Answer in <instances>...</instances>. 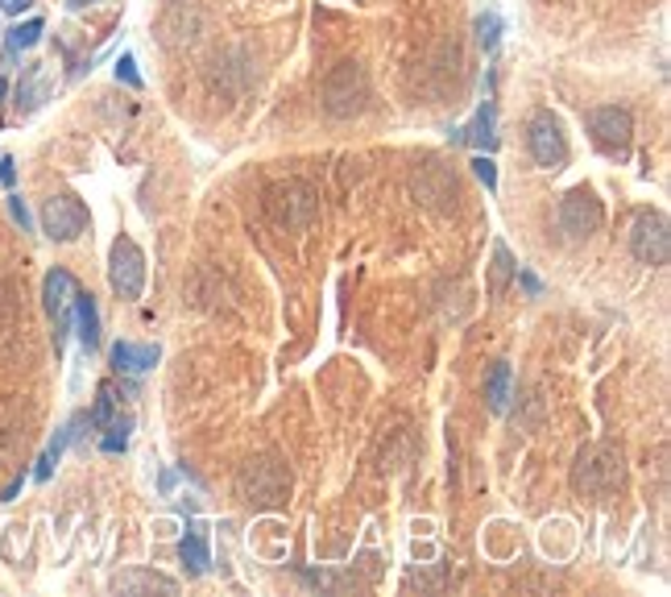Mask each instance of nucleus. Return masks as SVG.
Wrapping results in <instances>:
<instances>
[{"mask_svg": "<svg viewBox=\"0 0 671 597\" xmlns=\"http://www.w3.org/2000/svg\"><path fill=\"white\" fill-rule=\"evenodd\" d=\"M179 556H183V565H187L191 573H207L212 556H207V535H203L200 523H191V527H187L183 544H179Z\"/></svg>", "mask_w": 671, "mask_h": 597, "instance_id": "17", "label": "nucleus"}, {"mask_svg": "<svg viewBox=\"0 0 671 597\" xmlns=\"http://www.w3.org/2000/svg\"><path fill=\"white\" fill-rule=\"evenodd\" d=\"M477 38H481V47L494 54V50H498V42H501V17L498 13L477 17Z\"/></svg>", "mask_w": 671, "mask_h": 597, "instance_id": "23", "label": "nucleus"}, {"mask_svg": "<svg viewBox=\"0 0 671 597\" xmlns=\"http://www.w3.org/2000/svg\"><path fill=\"white\" fill-rule=\"evenodd\" d=\"M319 100H324V112L336 117V121H348V117H357L365 112L369 104V75H365V67L360 63H336L324 75V88H319Z\"/></svg>", "mask_w": 671, "mask_h": 597, "instance_id": "3", "label": "nucleus"}, {"mask_svg": "<svg viewBox=\"0 0 671 597\" xmlns=\"http://www.w3.org/2000/svg\"><path fill=\"white\" fill-rule=\"evenodd\" d=\"M315 191L298 179H286V183H274L266 191V212L274 216V224L282 229H307L315 221Z\"/></svg>", "mask_w": 671, "mask_h": 597, "instance_id": "4", "label": "nucleus"}, {"mask_svg": "<svg viewBox=\"0 0 671 597\" xmlns=\"http://www.w3.org/2000/svg\"><path fill=\"white\" fill-rule=\"evenodd\" d=\"M75 324H79V341H83V348L92 353V348H100V312H95V298L83 295V291H75Z\"/></svg>", "mask_w": 671, "mask_h": 597, "instance_id": "16", "label": "nucleus"}, {"mask_svg": "<svg viewBox=\"0 0 671 597\" xmlns=\"http://www.w3.org/2000/svg\"><path fill=\"white\" fill-rule=\"evenodd\" d=\"M75 279L67 274V270H50L47 274V286H42V298H47V312L54 320V345L63 348V336L71 328V307H75Z\"/></svg>", "mask_w": 671, "mask_h": 597, "instance_id": "11", "label": "nucleus"}, {"mask_svg": "<svg viewBox=\"0 0 671 597\" xmlns=\"http://www.w3.org/2000/svg\"><path fill=\"white\" fill-rule=\"evenodd\" d=\"M112 585H116L121 594H179V581L162 577V573H145V568L121 573V577H116Z\"/></svg>", "mask_w": 671, "mask_h": 597, "instance_id": "14", "label": "nucleus"}, {"mask_svg": "<svg viewBox=\"0 0 671 597\" xmlns=\"http://www.w3.org/2000/svg\"><path fill=\"white\" fill-rule=\"evenodd\" d=\"M510 386H515L510 362H494V370L485 377V398H489V411H494V415H506V411H510Z\"/></svg>", "mask_w": 671, "mask_h": 597, "instance_id": "15", "label": "nucleus"}, {"mask_svg": "<svg viewBox=\"0 0 671 597\" xmlns=\"http://www.w3.org/2000/svg\"><path fill=\"white\" fill-rule=\"evenodd\" d=\"M109 283L121 298H141L145 291V253L133 236H116L109 253Z\"/></svg>", "mask_w": 671, "mask_h": 597, "instance_id": "5", "label": "nucleus"}, {"mask_svg": "<svg viewBox=\"0 0 671 597\" xmlns=\"http://www.w3.org/2000/svg\"><path fill=\"white\" fill-rule=\"evenodd\" d=\"M42 33H47L42 17H30V21H21V26H13V30H9V47H4V54H17V50L38 47V42H42Z\"/></svg>", "mask_w": 671, "mask_h": 597, "instance_id": "21", "label": "nucleus"}, {"mask_svg": "<svg viewBox=\"0 0 671 597\" xmlns=\"http://www.w3.org/2000/svg\"><path fill=\"white\" fill-rule=\"evenodd\" d=\"M125 444H129V432L116 427V432H109V436L100 441V448H104V453H125Z\"/></svg>", "mask_w": 671, "mask_h": 597, "instance_id": "26", "label": "nucleus"}, {"mask_svg": "<svg viewBox=\"0 0 671 597\" xmlns=\"http://www.w3.org/2000/svg\"><path fill=\"white\" fill-rule=\"evenodd\" d=\"M515 279H522V286H527L531 295H539V279H535V274H527V270H518Z\"/></svg>", "mask_w": 671, "mask_h": 597, "instance_id": "30", "label": "nucleus"}, {"mask_svg": "<svg viewBox=\"0 0 671 597\" xmlns=\"http://www.w3.org/2000/svg\"><path fill=\"white\" fill-rule=\"evenodd\" d=\"M527 150L539 166H563V158H568V142H563V129L560 121L551 117V112H535L531 125H527Z\"/></svg>", "mask_w": 671, "mask_h": 597, "instance_id": "7", "label": "nucleus"}, {"mask_svg": "<svg viewBox=\"0 0 671 597\" xmlns=\"http://www.w3.org/2000/svg\"><path fill=\"white\" fill-rule=\"evenodd\" d=\"M472 171H477V179H481L489 191H498V166H494V158L489 154H477L472 158Z\"/></svg>", "mask_w": 671, "mask_h": 597, "instance_id": "24", "label": "nucleus"}, {"mask_svg": "<svg viewBox=\"0 0 671 597\" xmlns=\"http://www.w3.org/2000/svg\"><path fill=\"white\" fill-rule=\"evenodd\" d=\"M626 482V461L613 444H589L580 448L577 456V469H572V486L589 498H609L618 494Z\"/></svg>", "mask_w": 671, "mask_h": 597, "instance_id": "2", "label": "nucleus"}, {"mask_svg": "<svg viewBox=\"0 0 671 597\" xmlns=\"http://www.w3.org/2000/svg\"><path fill=\"white\" fill-rule=\"evenodd\" d=\"M67 4H71V9H83V4H92V0H67Z\"/></svg>", "mask_w": 671, "mask_h": 597, "instance_id": "31", "label": "nucleus"}, {"mask_svg": "<svg viewBox=\"0 0 671 597\" xmlns=\"http://www.w3.org/2000/svg\"><path fill=\"white\" fill-rule=\"evenodd\" d=\"M9 212H13V221L21 224V229H30V212L21 204V195H9Z\"/></svg>", "mask_w": 671, "mask_h": 597, "instance_id": "27", "label": "nucleus"}, {"mask_svg": "<svg viewBox=\"0 0 671 597\" xmlns=\"http://www.w3.org/2000/svg\"><path fill=\"white\" fill-rule=\"evenodd\" d=\"M630 250L639 262L647 266H663L671 253V233H668V221L659 216V212H642L634 229H630Z\"/></svg>", "mask_w": 671, "mask_h": 597, "instance_id": "8", "label": "nucleus"}, {"mask_svg": "<svg viewBox=\"0 0 671 597\" xmlns=\"http://www.w3.org/2000/svg\"><path fill=\"white\" fill-rule=\"evenodd\" d=\"M157 345H133V341H116L112 345V365L121 370V374H145V370H154L157 365Z\"/></svg>", "mask_w": 671, "mask_h": 597, "instance_id": "13", "label": "nucleus"}, {"mask_svg": "<svg viewBox=\"0 0 671 597\" xmlns=\"http://www.w3.org/2000/svg\"><path fill=\"white\" fill-rule=\"evenodd\" d=\"M13 179H17L13 158H0V183H4V188H13Z\"/></svg>", "mask_w": 671, "mask_h": 597, "instance_id": "28", "label": "nucleus"}, {"mask_svg": "<svg viewBox=\"0 0 671 597\" xmlns=\"http://www.w3.org/2000/svg\"><path fill=\"white\" fill-rule=\"evenodd\" d=\"M4 92H9V83H4V79H0V104H4Z\"/></svg>", "mask_w": 671, "mask_h": 597, "instance_id": "32", "label": "nucleus"}, {"mask_svg": "<svg viewBox=\"0 0 671 597\" xmlns=\"http://www.w3.org/2000/svg\"><path fill=\"white\" fill-rule=\"evenodd\" d=\"M71 436H75V424L63 427V432L54 436V444H50L47 453H42L38 469H33V477H38V482H50V473H54V465H59V456H63V448H67V441H71Z\"/></svg>", "mask_w": 671, "mask_h": 597, "instance_id": "22", "label": "nucleus"}, {"mask_svg": "<svg viewBox=\"0 0 671 597\" xmlns=\"http://www.w3.org/2000/svg\"><path fill=\"white\" fill-rule=\"evenodd\" d=\"M460 142L477 145V150H498V133H494V104H485L481 112H477V121H472L469 129H460Z\"/></svg>", "mask_w": 671, "mask_h": 597, "instance_id": "19", "label": "nucleus"}, {"mask_svg": "<svg viewBox=\"0 0 671 597\" xmlns=\"http://www.w3.org/2000/svg\"><path fill=\"white\" fill-rule=\"evenodd\" d=\"M589 129H593V142L609 154H626L630 142H634V117L618 104H609V109H597L589 117Z\"/></svg>", "mask_w": 671, "mask_h": 597, "instance_id": "10", "label": "nucleus"}, {"mask_svg": "<svg viewBox=\"0 0 671 597\" xmlns=\"http://www.w3.org/2000/svg\"><path fill=\"white\" fill-rule=\"evenodd\" d=\"M116 79H125L129 88H141V75H138V63H133V54H121V63H116Z\"/></svg>", "mask_w": 671, "mask_h": 597, "instance_id": "25", "label": "nucleus"}, {"mask_svg": "<svg viewBox=\"0 0 671 597\" xmlns=\"http://www.w3.org/2000/svg\"><path fill=\"white\" fill-rule=\"evenodd\" d=\"M518 274V262H515V253L506 250V241H498L494 245V266H489V295L498 298L506 295V286H510V279Z\"/></svg>", "mask_w": 671, "mask_h": 597, "instance_id": "18", "label": "nucleus"}, {"mask_svg": "<svg viewBox=\"0 0 671 597\" xmlns=\"http://www.w3.org/2000/svg\"><path fill=\"white\" fill-rule=\"evenodd\" d=\"M415 188H419V200L423 204H444V200H460V191H456V179L439 162H427L419 171V179H415ZM448 208V204H444Z\"/></svg>", "mask_w": 671, "mask_h": 597, "instance_id": "12", "label": "nucleus"}, {"mask_svg": "<svg viewBox=\"0 0 671 597\" xmlns=\"http://www.w3.org/2000/svg\"><path fill=\"white\" fill-rule=\"evenodd\" d=\"M33 0H0V9H4V13H26V9H30Z\"/></svg>", "mask_w": 671, "mask_h": 597, "instance_id": "29", "label": "nucleus"}, {"mask_svg": "<svg viewBox=\"0 0 671 597\" xmlns=\"http://www.w3.org/2000/svg\"><path fill=\"white\" fill-rule=\"evenodd\" d=\"M50 83H47V71H42V63H33L30 71H26V79H21V88H17V104L30 112L38 109L42 100H47Z\"/></svg>", "mask_w": 671, "mask_h": 597, "instance_id": "20", "label": "nucleus"}, {"mask_svg": "<svg viewBox=\"0 0 671 597\" xmlns=\"http://www.w3.org/2000/svg\"><path fill=\"white\" fill-rule=\"evenodd\" d=\"M42 229H47L50 241H75L83 229H88V208L79 195H50L42 204Z\"/></svg>", "mask_w": 671, "mask_h": 597, "instance_id": "6", "label": "nucleus"}, {"mask_svg": "<svg viewBox=\"0 0 671 597\" xmlns=\"http://www.w3.org/2000/svg\"><path fill=\"white\" fill-rule=\"evenodd\" d=\"M601 216H606V212H601V200H597L589 188H577V191H568V195H563L560 229L572 236V241L597 233V229H601Z\"/></svg>", "mask_w": 671, "mask_h": 597, "instance_id": "9", "label": "nucleus"}, {"mask_svg": "<svg viewBox=\"0 0 671 597\" xmlns=\"http://www.w3.org/2000/svg\"><path fill=\"white\" fill-rule=\"evenodd\" d=\"M236 494H241V503H250L253 510H274V506L286 503V494H291V473L282 461L274 456H253L241 465L236 473Z\"/></svg>", "mask_w": 671, "mask_h": 597, "instance_id": "1", "label": "nucleus"}]
</instances>
